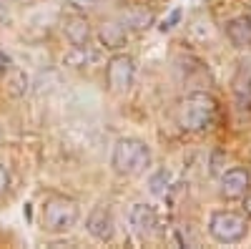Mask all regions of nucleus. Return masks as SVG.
I'll return each instance as SVG.
<instances>
[{"mask_svg": "<svg viewBox=\"0 0 251 249\" xmlns=\"http://www.w3.org/2000/svg\"><path fill=\"white\" fill-rule=\"evenodd\" d=\"M111 166L118 176H141L151 166V146L136 136H123L113 146Z\"/></svg>", "mask_w": 251, "mask_h": 249, "instance_id": "nucleus-1", "label": "nucleus"}, {"mask_svg": "<svg viewBox=\"0 0 251 249\" xmlns=\"http://www.w3.org/2000/svg\"><path fill=\"white\" fill-rule=\"evenodd\" d=\"M216 113H219V106H216V98L206 91H194L188 93L183 101H181V109H178V121L186 131H194V134H201V131H208L216 121Z\"/></svg>", "mask_w": 251, "mask_h": 249, "instance_id": "nucleus-2", "label": "nucleus"}, {"mask_svg": "<svg viewBox=\"0 0 251 249\" xmlns=\"http://www.w3.org/2000/svg\"><path fill=\"white\" fill-rule=\"evenodd\" d=\"M208 234L219 244H239L249 234V219L231 209H216L208 217Z\"/></svg>", "mask_w": 251, "mask_h": 249, "instance_id": "nucleus-3", "label": "nucleus"}, {"mask_svg": "<svg viewBox=\"0 0 251 249\" xmlns=\"http://www.w3.org/2000/svg\"><path fill=\"white\" fill-rule=\"evenodd\" d=\"M80 209L68 196H50L43 206V229L50 234H66L78 224Z\"/></svg>", "mask_w": 251, "mask_h": 249, "instance_id": "nucleus-4", "label": "nucleus"}, {"mask_svg": "<svg viewBox=\"0 0 251 249\" xmlns=\"http://www.w3.org/2000/svg\"><path fill=\"white\" fill-rule=\"evenodd\" d=\"M133 78H136V60L126 53H116L111 55V60L106 63V81H108V88L113 93H128L133 86Z\"/></svg>", "mask_w": 251, "mask_h": 249, "instance_id": "nucleus-5", "label": "nucleus"}, {"mask_svg": "<svg viewBox=\"0 0 251 249\" xmlns=\"http://www.w3.org/2000/svg\"><path fill=\"white\" fill-rule=\"evenodd\" d=\"M86 232L96 239V242H111L116 234V219L113 212L106 204H98L91 209L88 219H86Z\"/></svg>", "mask_w": 251, "mask_h": 249, "instance_id": "nucleus-6", "label": "nucleus"}, {"mask_svg": "<svg viewBox=\"0 0 251 249\" xmlns=\"http://www.w3.org/2000/svg\"><path fill=\"white\" fill-rule=\"evenodd\" d=\"M128 224L136 237H149V234H153L156 224H158V214L151 204L138 201L128 209Z\"/></svg>", "mask_w": 251, "mask_h": 249, "instance_id": "nucleus-7", "label": "nucleus"}, {"mask_svg": "<svg viewBox=\"0 0 251 249\" xmlns=\"http://www.w3.org/2000/svg\"><path fill=\"white\" fill-rule=\"evenodd\" d=\"M219 184H221L219 186L221 196H226V199H241L251 189V176H249L246 169H239V166H236V169L224 171Z\"/></svg>", "mask_w": 251, "mask_h": 249, "instance_id": "nucleus-8", "label": "nucleus"}, {"mask_svg": "<svg viewBox=\"0 0 251 249\" xmlns=\"http://www.w3.org/2000/svg\"><path fill=\"white\" fill-rule=\"evenodd\" d=\"M63 33L71 40V46H88L91 40V23L86 15L80 13H71L63 18Z\"/></svg>", "mask_w": 251, "mask_h": 249, "instance_id": "nucleus-9", "label": "nucleus"}, {"mask_svg": "<svg viewBox=\"0 0 251 249\" xmlns=\"http://www.w3.org/2000/svg\"><path fill=\"white\" fill-rule=\"evenodd\" d=\"M98 40L103 48L108 51H121L126 43H128V28H126L121 20H108L98 28Z\"/></svg>", "mask_w": 251, "mask_h": 249, "instance_id": "nucleus-10", "label": "nucleus"}, {"mask_svg": "<svg viewBox=\"0 0 251 249\" xmlns=\"http://www.w3.org/2000/svg\"><path fill=\"white\" fill-rule=\"evenodd\" d=\"M226 38L236 48H251V15H236L226 23Z\"/></svg>", "mask_w": 251, "mask_h": 249, "instance_id": "nucleus-11", "label": "nucleus"}, {"mask_svg": "<svg viewBox=\"0 0 251 249\" xmlns=\"http://www.w3.org/2000/svg\"><path fill=\"white\" fill-rule=\"evenodd\" d=\"M118 20L128 28V30H146V28H151L153 26V13L151 10H146V8H128V10H123L118 15Z\"/></svg>", "mask_w": 251, "mask_h": 249, "instance_id": "nucleus-12", "label": "nucleus"}, {"mask_svg": "<svg viewBox=\"0 0 251 249\" xmlns=\"http://www.w3.org/2000/svg\"><path fill=\"white\" fill-rule=\"evenodd\" d=\"M149 189L153 196H166L171 192V174L166 169H158L151 179H149Z\"/></svg>", "mask_w": 251, "mask_h": 249, "instance_id": "nucleus-13", "label": "nucleus"}, {"mask_svg": "<svg viewBox=\"0 0 251 249\" xmlns=\"http://www.w3.org/2000/svg\"><path fill=\"white\" fill-rule=\"evenodd\" d=\"M91 60H96V53H91L88 46H73V51L66 53V58H63V63L66 66H86Z\"/></svg>", "mask_w": 251, "mask_h": 249, "instance_id": "nucleus-14", "label": "nucleus"}, {"mask_svg": "<svg viewBox=\"0 0 251 249\" xmlns=\"http://www.w3.org/2000/svg\"><path fill=\"white\" fill-rule=\"evenodd\" d=\"M8 184H10V169H8V164H5V159L0 156V194H5V189H8Z\"/></svg>", "mask_w": 251, "mask_h": 249, "instance_id": "nucleus-15", "label": "nucleus"}, {"mask_svg": "<svg viewBox=\"0 0 251 249\" xmlns=\"http://www.w3.org/2000/svg\"><path fill=\"white\" fill-rule=\"evenodd\" d=\"M68 3L75 8V10H91L98 5V0H68Z\"/></svg>", "mask_w": 251, "mask_h": 249, "instance_id": "nucleus-16", "label": "nucleus"}, {"mask_svg": "<svg viewBox=\"0 0 251 249\" xmlns=\"http://www.w3.org/2000/svg\"><path fill=\"white\" fill-rule=\"evenodd\" d=\"M178 18H181V10L176 8V10H174V13H171L169 18L163 20V26H161V30H171V28H174V26L178 23Z\"/></svg>", "mask_w": 251, "mask_h": 249, "instance_id": "nucleus-17", "label": "nucleus"}, {"mask_svg": "<svg viewBox=\"0 0 251 249\" xmlns=\"http://www.w3.org/2000/svg\"><path fill=\"white\" fill-rule=\"evenodd\" d=\"M10 66H13V60H10V55H5L3 51H0V76H5V73L10 71Z\"/></svg>", "mask_w": 251, "mask_h": 249, "instance_id": "nucleus-18", "label": "nucleus"}, {"mask_svg": "<svg viewBox=\"0 0 251 249\" xmlns=\"http://www.w3.org/2000/svg\"><path fill=\"white\" fill-rule=\"evenodd\" d=\"M244 206H246V214L251 217V189L244 194Z\"/></svg>", "mask_w": 251, "mask_h": 249, "instance_id": "nucleus-19", "label": "nucleus"}]
</instances>
